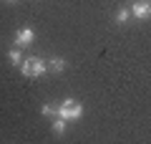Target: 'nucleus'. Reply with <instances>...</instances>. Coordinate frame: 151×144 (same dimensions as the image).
I'll use <instances>...</instances> for the list:
<instances>
[{"label": "nucleus", "instance_id": "obj_1", "mask_svg": "<svg viewBox=\"0 0 151 144\" xmlns=\"http://www.w3.org/2000/svg\"><path fill=\"white\" fill-rule=\"evenodd\" d=\"M58 116H63L65 121H76V119L83 116V106L81 101H76V99H65V101L58 104Z\"/></svg>", "mask_w": 151, "mask_h": 144}, {"label": "nucleus", "instance_id": "obj_2", "mask_svg": "<svg viewBox=\"0 0 151 144\" xmlns=\"http://www.w3.org/2000/svg\"><path fill=\"white\" fill-rule=\"evenodd\" d=\"M20 71L28 79H38V76H43L45 71H48V63H45L43 58H25L20 63Z\"/></svg>", "mask_w": 151, "mask_h": 144}, {"label": "nucleus", "instance_id": "obj_3", "mask_svg": "<svg viewBox=\"0 0 151 144\" xmlns=\"http://www.w3.org/2000/svg\"><path fill=\"white\" fill-rule=\"evenodd\" d=\"M131 8V15L136 18V20H149L151 18V0H136Z\"/></svg>", "mask_w": 151, "mask_h": 144}, {"label": "nucleus", "instance_id": "obj_4", "mask_svg": "<svg viewBox=\"0 0 151 144\" xmlns=\"http://www.w3.org/2000/svg\"><path fill=\"white\" fill-rule=\"evenodd\" d=\"M35 41V31H33V28H20V31L15 33V46L18 48H23V46H30V43Z\"/></svg>", "mask_w": 151, "mask_h": 144}, {"label": "nucleus", "instance_id": "obj_5", "mask_svg": "<svg viewBox=\"0 0 151 144\" xmlns=\"http://www.w3.org/2000/svg\"><path fill=\"white\" fill-rule=\"evenodd\" d=\"M65 66H68V61H65V58H53V61H48V71H55V73L65 71Z\"/></svg>", "mask_w": 151, "mask_h": 144}, {"label": "nucleus", "instance_id": "obj_6", "mask_svg": "<svg viewBox=\"0 0 151 144\" xmlns=\"http://www.w3.org/2000/svg\"><path fill=\"white\" fill-rule=\"evenodd\" d=\"M8 61H10L13 66H20V63H23V53H20V48H10V51H8Z\"/></svg>", "mask_w": 151, "mask_h": 144}, {"label": "nucleus", "instance_id": "obj_7", "mask_svg": "<svg viewBox=\"0 0 151 144\" xmlns=\"http://www.w3.org/2000/svg\"><path fill=\"white\" fill-rule=\"evenodd\" d=\"M65 124H68V121H65L63 116H53V127H50L53 134H63L65 132Z\"/></svg>", "mask_w": 151, "mask_h": 144}, {"label": "nucleus", "instance_id": "obj_8", "mask_svg": "<svg viewBox=\"0 0 151 144\" xmlns=\"http://www.w3.org/2000/svg\"><path fill=\"white\" fill-rule=\"evenodd\" d=\"M129 18H131V8H119V13H116V23L124 25V23H129Z\"/></svg>", "mask_w": 151, "mask_h": 144}, {"label": "nucleus", "instance_id": "obj_9", "mask_svg": "<svg viewBox=\"0 0 151 144\" xmlns=\"http://www.w3.org/2000/svg\"><path fill=\"white\" fill-rule=\"evenodd\" d=\"M40 114H43V116H58V106H53L50 101H45L43 106H40Z\"/></svg>", "mask_w": 151, "mask_h": 144}, {"label": "nucleus", "instance_id": "obj_10", "mask_svg": "<svg viewBox=\"0 0 151 144\" xmlns=\"http://www.w3.org/2000/svg\"><path fill=\"white\" fill-rule=\"evenodd\" d=\"M8 3H13V0H8Z\"/></svg>", "mask_w": 151, "mask_h": 144}]
</instances>
